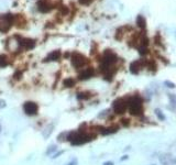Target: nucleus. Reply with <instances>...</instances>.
I'll list each match as a JSON object with an SVG mask.
<instances>
[{
    "mask_svg": "<svg viewBox=\"0 0 176 165\" xmlns=\"http://www.w3.org/2000/svg\"><path fill=\"white\" fill-rule=\"evenodd\" d=\"M4 107H6V101L2 100V99H0V109H2Z\"/></svg>",
    "mask_w": 176,
    "mask_h": 165,
    "instance_id": "24",
    "label": "nucleus"
},
{
    "mask_svg": "<svg viewBox=\"0 0 176 165\" xmlns=\"http://www.w3.org/2000/svg\"><path fill=\"white\" fill-rule=\"evenodd\" d=\"M137 24H138V27L142 28V29L145 28V19H144V16H138V18H137Z\"/></svg>",
    "mask_w": 176,
    "mask_h": 165,
    "instance_id": "15",
    "label": "nucleus"
},
{
    "mask_svg": "<svg viewBox=\"0 0 176 165\" xmlns=\"http://www.w3.org/2000/svg\"><path fill=\"white\" fill-rule=\"evenodd\" d=\"M14 24L13 14H0V32H7Z\"/></svg>",
    "mask_w": 176,
    "mask_h": 165,
    "instance_id": "4",
    "label": "nucleus"
},
{
    "mask_svg": "<svg viewBox=\"0 0 176 165\" xmlns=\"http://www.w3.org/2000/svg\"><path fill=\"white\" fill-rule=\"evenodd\" d=\"M23 111L25 112V115L34 116L38 113L39 106L33 101H26V103H23Z\"/></svg>",
    "mask_w": 176,
    "mask_h": 165,
    "instance_id": "7",
    "label": "nucleus"
},
{
    "mask_svg": "<svg viewBox=\"0 0 176 165\" xmlns=\"http://www.w3.org/2000/svg\"><path fill=\"white\" fill-rule=\"evenodd\" d=\"M165 84H166V85H168V87H171V88H174V87H175V85H174L173 82H165Z\"/></svg>",
    "mask_w": 176,
    "mask_h": 165,
    "instance_id": "25",
    "label": "nucleus"
},
{
    "mask_svg": "<svg viewBox=\"0 0 176 165\" xmlns=\"http://www.w3.org/2000/svg\"><path fill=\"white\" fill-rule=\"evenodd\" d=\"M159 160L162 163V165H175L176 159L171 155V154H166V153H162L159 155Z\"/></svg>",
    "mask_w": 176,
    "mask_h": 165,
    "instance_id": "9",
    "label": "nucleus"
},
{
    "mask_svg": "<svg viewBox=\"0 0 176 165\" xmlns=\"http://www.w3.org/2000/svg\"><path fill=\"white\" fill-rule=\"evenodd\" d=\"M94 75H95L94 68L92 67H87V68H84V70L80 72L79 75H78V78L80 80H86V79L92 78Z\"/></svg>",
    "mask_w": 176,
    "mask_h": 165,
    "instance_id": "10",
    "label": "nucleus"
},
{
    "mask_svg": "<svg viewBox=\"0 0 176 165\" xmlns=\"http://www.w3.org/2000/svg\"><path fill=\"white\" fill-rule=\"evenodd\" d=\"M62 0H40L38 2V10L40 12L46 13L52 9L59 7Z\"/></svg>",
    "mask_w": 176,
    "mask_h": 165,
    "instance_id": "3",
    "label": "nucleus"
},
{
    "mask_svg": "<svg viewBox=\"0 0 176 165\" xmlns=\"http://www.w3.org/2000/svg\"><path fill=\"white\" fill-rule=\"evenodd\" d=\"M118 57L117 55L113 53L112 51L107 50L102 57H101V63H100V70L102 72V74L105 76V78L111 79L112 76L116 73V66L114 64L117 63Z\"/></svg>",
    "mask_w": 176,
    "mask_h": 165,
    "instance_id": "1",
    "label": "nucleus"
},
{
    "mask_svg": "<svg viewBox=\"0 0 176 165\" xmlns=\"http://www.w3.org/2000/svg\"><path fill=\"white\" fill-rule=\"evenodd\" d=\"M59 57H61V51L56 50V51H53L51 52L45 58V62H55V61H59Z\"/></svg>",
    "mask_w": 176,
    "mask_h": 165,
    "instance_id": "11",
    "label": "nucleus"
},
{
    "mask_svg": "<svg viewBox=\"0 0 176 165\" xmlns=\"http://www.w3.org/2000/svg\"><path fill=\"white\" fill-rule=\"evenodd\" d=\"M127 108L129 109L131 115L140 116L142 115L143 107H142V99L139 96H132L127 100Z\"/></svg>",
    "mask_w": 176,
    "mask_h": 165,
    "instance_id": "2",
    "label": "nucleus"
},
{
    "mask_svg": "<svg viewBox=\"0 0 176 165\" xmlns=\"http://www.w3.org/2000/svg\"><path fill=\"white\" fill-rule=\"evenodd\" d=\"M140 70H141V62H139V61L133 62L130 65V70L131 73H133V74H137Z\"/></svg>",
    "mask_w": 176,
    "mask_h": 165,
    "instance_id": "12",
    "label": "nucleus"
},
{
    "mask_svg": "<svg viewBox=\"0 0 176 165\" xmlns=\"http://www.w3.org/2000/svg\"><path fill=\"white\" fill-rule=\"evenodd\" d=\"M71 61H72L73 66H74L75 68H82V67H84L88 63L87 57L80 53H73V55H72V57H71Z\"/></svg>",
    "mask_w": 176,
    "mask_h": 165,
    "instance_id": "5",
    "label": "nucleus"
},
{
    "mask_svg": "<svg viewBox=\"0 0 176 165\" xmlns=\"http://www.w3.org/2000/svg\"><path fill=\"white\" fill-rule=\"evenodd\" d=\"M53 128H54V127H53L52 124H51V126H47V127H46L42 132L43 136H44V138H49V136H51V133L53 132Z\"/></svg>",
    "mask_w": 176,
    "mask_h": 165,
    "instance_id": "14",
    "label": "nucleus"
},
{
    "mask_svg": "<svg viewBox=\"0 0 176 165\" xmlns=\"http://www.w3.org/2000/svg\"><path fill=\"white\" fill-rule=\"evenodd\" d=\"M64 85L66 87H73L75 85V80L73 78H67L65 82H64Z\"/></svg>",
    "mask_w": 176,
    "mask_h": 165,
    "instance_id": "17",
    "label": "nucleus"
},
{
    "mask_svg": "<svg viewBox=\"0 0 176 165\" xmlns=\"http://www.w3.org/2000/svg\"><path fill=\"white\" fill-rule=\"evenodd\" d=\"M155 112H156V116L159 117L160 119H161V120H164V118H165V117H164V116L162 115V111H161V110H159V109H156V110H155Z\"/></svg>",
    "mask_w": 176,
    "mask_h": 165,
    "instance_id": "20",
    "label": "nucleus"
},
{
    "mask_svg": "<svg viewBox=\"0 0 176 165\" xmlns=\"http://www.w3.org/2000/svg\"><path fill=\"white\" fill-rule=\"evenodd\" d=\"M104 165H113V163H112V162H105V163H104Z\"/></svg>",
    "mask_w": 176,
    "mask_h": 165,
    "instance_id": "27",
    "label": "nucleus"
},
{
    "mask_svg": "<svg viewBox=\"0 0 176 165\" xmlns=\"http://www.w3.org/2000/svg\"><path fill=\"white\" fill-rule=\"evenodd\" d=\"M78 1H79V4H89L92 0H78Z\"/></svg>",
    "mask_w": 176,
    "mask_h": 165,
    "instance_id": "22",
    "label": "nucleus"
},
{
    "mask_svg": "<svg viewBox=\"0 0 176 165\" xmlns=\"http://www.w3.org/2000/svg\"><path fill=\"white\" fill-rule=\"evenodd\" d=\"M19 43H20V49L31 50L35 45V41L29 37H19Z\"/></svg>",
    "mask_w": 176,
    "mask_h": 165,
    "instance_id": "8",
    "label": "nucleus"
},
{
    "mask_svg": "<svg viewBox=\"0 0 176 165\" xmlns=\"http://www.w3.org/2000/svg\"><path fill=\"white\" fill-rule=\"evenodd\" d=\"M54 151H56V146H55V145H52L51 148H47V151H46V155H50V154H52Z\"/></svg>",
    "mask_w": 176,
    "mask_h": 165,
    "instance_id": "19",
    "label": "nucleus"
},
{
    "mask_svg": "<svg viewBox=\"0 0 176 165\" xmlns=\"http://www.w3.org/2000/svg\"><path fill=\"white\" fill-rule=\"evenodd\" d=\"M7 65H8V57L4 54H1L0 55V67H4Z\"/></svg>",
    "mask_w": 176,
    "mask_h": 165,
    "instance_id": "16",
    "label": "nucleus"
},
{
    "mask_svg": "<svg viewBox=\"0 0 176 165\" xmlns=\"http://www.w3.org/2000/svg\"><path fill=\"white\" fill-rule=\"evenodd\" d=\"M89 97H90V95H89V93H87V91H85V93H79L78 96H77V98L78 99H88Z\"/></svg>",
    "mask_w": 176,
    "mask_h": 165,
    "instance_id": "18",
    "label": "nucleus"
},
{
    "mask_svg": "<svg viewBox=\"0 0 176 165\" xmlns=\"http://www.w3.org/2000/svg\"><path fill=\"white\" fill-rule=\"evenodd\" d=\"M77 159H73V160H72L71 162H68V163H67L66 165H77Z\"/></svg>",
    "mask_w": 176,
    "mask_h": 165,
    "instance_id": "23",
    "label": "nucleus"
},
{
    "mask_svg": "<svg viewBox=\"0 0 176 165\" xmlns=\"http://www.w3.org/2000/svg\"><path fill=\"white\" fill-rule=\"evenodd\" d=\"M118 127H109V128H102L100 130V132L102 134H110V133H114L117 132Z\"/></svg>",
    "mask_w": 176,
    "mask_h": 165,
    "instance_id": "13",
    "label": "nucleus"
},
{
    "mask_svg": "<svg viewBox=\"0 0 176 165\" xmlns=\"http://www.w3.org/2000/svg\"><path fill=\"white\" fill-rule=\"evenodd\" d=\"M0 132H1V124H0Z\"/></svg>",
    "mask_w": 176,
    "mask_h": 165,
    "instance_id": "28",
    "label": "nucleus"
},
{
    "mask_svg": "<svg viewBox=\"0 0 176 165\" xmlns=\"http://www.w3.org/2000/svg\"><path fill=\"white\" fill-rule=\"evenodd\" d=\"M112 109L113 111L118 113V115H121V113H124L127 109V100L126 99L119 98L117 100H114L112 103Z\"/></svg>",
    "mask_w": 176,
    "mask_h": 165,
    "instance_id": "6",
    "label": "nucleus"
},
{
    "mask_svg": "<svg viewBox=\"0 0 176 165\" xmlns=\"http://www.w3.org/2000/svg\"><path fill=\"white\" fill-rule=\"evenodd\" d=\"M61 154H63V151H61V152H59V153H55L54 156H53V159H56V157H59Z\"/></svg>",
    "mask_w": 176,
    "mask_h": 165,
    "instance_id": "26",
    "label": "nucleus"
},
{
    "mask_svg": "<svg viewBox=\"0 0 176 165\" xmlns=\"http://www.w3.org/2000/svg\"><path fill=\"white\" fill-rule=\"evenodd\" d=\"M170 99H171V103L174 107H176V98L173 95H170Z\"/></svg>",
    "mask_w": 176,
    "mask_h": 165,
    "instance_id": "21",
    "label": "nucleus"
}]
</instances>
